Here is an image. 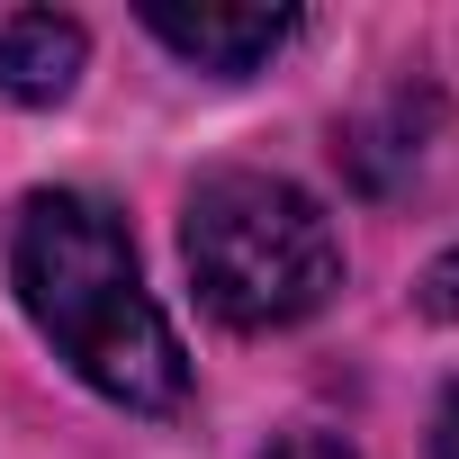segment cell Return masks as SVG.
<instances>
[{
  "instance_id": "52a82bcc",
  "label": "cell",
  "mask_w": 459,
  "mask_h": 459,
  "mask_svg": "<svg viewBox=\"0 0 459 459\" xmlns=\"http://www.w3.org/2000/svg\"><path fill=\"white\" fill-rule=\"evenodd\" d=\"M271 459H351V450H342V441H325V432H289Z\"/></svg>"
},
{
  "instance_id": "7a4b0ae2",
  "label": "cell",
  "mask_w": 459,
  "mask_h": 459,
  "mask_svg": "<svg viewBox=\"0 0 459 459\" xmlns=\"http://www.w3.org/2000/svg\"><path fill=\"white\" fill-rule=\"evenodd\" d=\"M180 253H189L207 316H225L235 333H280L342 289V244H333L325 207L271 171L198 180L189 216H180Z\"/></svg>"
},
{
  "instance_id": "8992f818",
  "label": "cell",
  "mask_w": 459,
  "mask_h": 459,
  "mask_svg": "<svg viewBox=\"0 0 459 459\" xmlns=\"http://www.w3.org/2000/svg\"><path fill=\"white\" fill-rule=\"evenodd\" d=\"M432 459H459V387H450L441 414H432Z\"/></svg>"
},
{
  "instance_id": "6da1fadb",
  "label": "cell",
  "mask_w": 459,
  "mask_h": 459,
  "mask_svg": "<svg viewBox=\"0 0 459 459\" xmlns=\"http://www.w3.org/2000/svg\"><path fill=\"white\" fill-rule=\"evenodd\" d=\"M10 280L37 316V333L117 405H180L189 396V360L162 325V307L144 298L135 244L126 225L82 198V189H37L19 207V235H10Z\"/></svg>"
},
{
  "instance_id": "3957f363",
  "label": "cell",
  "mask_w": 459,
  "mask_h": 459,
  "mask_svg": "<svg viewBox=\"0 0 459 459\" xmlns=\"http://www.w3.org/2000/svg\"><path fill=\"white\" fill-rule=\"evenodd\" d=\"M144 28L180 55V64H198V73H216V82H244V73H262L280 46H298V10H171V0H153L144 10Z\"/></svg>"
},
{
  "instance_id": "277c9868",
  "label": "cell",
  "mask_w": 459,
  "mask_h": 459,
  "mask_svg": "<svg viewBox=\"0 0 459 459\" xmlns=\"http://www.w3.org/2000/svg\"><path fill=\"white\" fill-rule=\"evenodd\" d=\"M82 19H55V10H19L0 19V91L19 108H55L73 82H82Z\"/></svg>"
},
{
  "instance_id": "5b68a950",
  "label": "cell",
  "mask_w": 459,
  "mask_h": 459,
  "mask_svg": "<svg viewBox=\"0 0 459 459\" xmlns=\"http://www.w3.org/2000/svg\"><path fill=\"white\" fill-rule=\"evenodd\" d=\"M423 307H432V316H450V325H459V253H441V262H432V271H423Z\"/></svg>"
}]
</instances>
